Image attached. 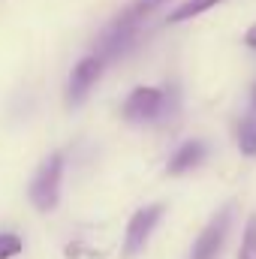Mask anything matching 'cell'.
<instances>
[{
    "label": "cell",
    "instance_id": "277c9868",
    "mask_svg": "<svg viewBox=\"0 0 256 259\" xmlns=\"http://www.w3.org/2000/svg\"><path fill=\"white\" fill-rule=\"evenodd\" d=\"M103 69H106V58H103V55H88V58H81V61L75 64V69L69 72V84H66V100H69V106H78V103L94 91V84L100 81Z\"/></svg>",
    "mask_w": 256,
    "mask_h": 259
},
{
    "label": "cell",
    "instance_id": "30bf717a",
    "mask_svg": "<svg viewBox=\"0 0 256 259\" xmlns=\"http://www.w3.org/2000/svg\"><path fill=\"white\" fill-rule=\"evenodd\" d=\"M24 250V241L15 232H0V259H15Z\"/></svg>",
    "mask_w": 256,
    "mask_h": 259
},
{
    "label": "cell",
    "instance_id": "4fadbf2b",
    "mask_svg": "<svg viewBox=\"0 0 256 259\" xmlns=\"http://www.w3.org/2000/svg\"><path fill=\"white\" fill-rule=\"evenodd\" d=\"M253 109H256V91H253Z\"/></svg>",
    "mask_w": 256,
    "mask_h": 259
},
{
    "label": "cell",
    "instance_id": "7c38bea8",
    "mask_svg": "<svg viewBox=\"0 0 256 259\" xmlns=\"http://www.w3.org/2000/svg\"><path fill=\"white\" fill-rule=\"evenodd\" d=\"M244 42H247L250 49H256V24L250 27V30H247V33H244Z\"/></svg>",
    "mask_w": 256,
    "mask_h": 259
},
{
    "label": "cell",
    "instance_id": "52a82bcc",
    "mask_svg": "<svg viewBox=\"0 0 256 259\" xmlns=\"http://www.w3.org/2000/svg\"><path fill=\"white\" fill-rule=\"evenodd\" d=\"M217 3H223V0H187V3H181L178 9L169 12V24H181V21H187V18H196V15H202V12L214 9Z\"/></svg>",
    "mask_w": 256,
    "mask_h": 259
},
{
    "label": "cell",
    "instance_id": "8fae6325",
    "mask_svg": "<svg viewBox=\"0 0 256 259\" xmlns=\"http://www.w3.org/2000/svg\"><path fill=\"white\" fill-rule=\"evenodd\" d=\"M160 3H166V0H136L133 6H127V12H121L127 21H136L139 24V18H145L154 6H160Z\"/></svg>",
    "mask_w": 256,
    "mask_h": 259
},
{
    "label": "cell",
    "instance_id": "ba28073f",
    "mask_svg": "<svg viewBox=\"0 0 256 259\" xmlns=\"http://www.w3.org/2000/svg\"><path fill=\"white\" fill-rule=\"evenodd\" d=\"M238 148L244 157H256V115L238 124Z\"/></svg>",
    "mask_w": 256,
    "mask_h": 259
},
{
    "label": "cell",
    "instance_id": "7a4b0ae2",
    "mask_svg": "<svg viewBox=\"0 0 256 259\" xmlns=\"http://www.w3.org/2000/svg\"><path fill=\"white\" fill-rule=\"evenodd\" d=\"M163 214H166V205H145V208H139L130 217L127 238H124V253L127 256H136V253L145 250V244L154 235V229H157V223H160Z\"/></svg>",
    "mask_w": 256,
    "mask_h": 259
},
{
    "label": "cell",
    "instance_id": "5b68a950",
    "mask_svg": "<svg viewBox=\"0 0 256 259\" xmlns=\"http://www.w3.org/2000/svg\"><path fill=\"white\" fill-rule=\"evenodd\" d=\"M160 112H163V91L160 88H136L124 103V118L136 121V124L154 121Z\"/></svg>",
    "mask_w": 256,
    "mask_h": 259
},
{
    "label": "cell",
    "instance_id": "8992f818",
    "mask_svg": "<svg viewBox=\"0 0 256 259\" xmlns=\"http://www.w3.org/2000/svg\"><path fill=\"white\" fill-rule=\"evenodd\" d=\"M202 160H205V145H202L199 139H193V142H184V145L169 157L166 172H169V175H184V172L196 169Z\"/></svg>",
    "mask_w": 256,
    "mask_h": 259
},
{
    "label": "cell",
    "instance_id": "3957f363",
    "mask_svg": "<svg viewBox=\"0 0 256 259\" xmlns=\"http://www.w3.org/2000/svg\"><path fill=\"white\" fill-rule=\"evenodd\" d=\"M229 217H232V205L220 208L208 226L199 232V238L193 241V250H190V259H217L220 250H223V241H226V232H229Z\"/></svg>",
    "mask_w": 256,
    "mask_h": 259
},
{
    "label": "cell",
    "instance_id": "6da1fadb",
    "mask_svg": "<svg viewBox=\"0 0 256 259\" xmlns=\"http://www.w3.org/2000/svg\"><path fill=\"white\" fill-rule=\"evenodd\" d=\"M61 181H64V154H52L39 166L36 178L30 181V202H33V208L39 214H49V211L58 208V202H61Z\"/></svg>",
    "mask_w": 256,
    "mask_h": 259
},
{
    "label": "cell",
    "instance_id": "9c48e42d",
    "mask_svg": "<svg viewBox=\"0 0 256 259\" xmlns=\"http://www.w3.org/2000/svg\"><path fill=\"white\" fill-rule=\"evenodd\" d=\"M235 259H256V214L247 217V226H244V235H241V247H238Z\"/></svg>",
    "mask_w": 256,
    "mask_h": 259
}]
</instances>
